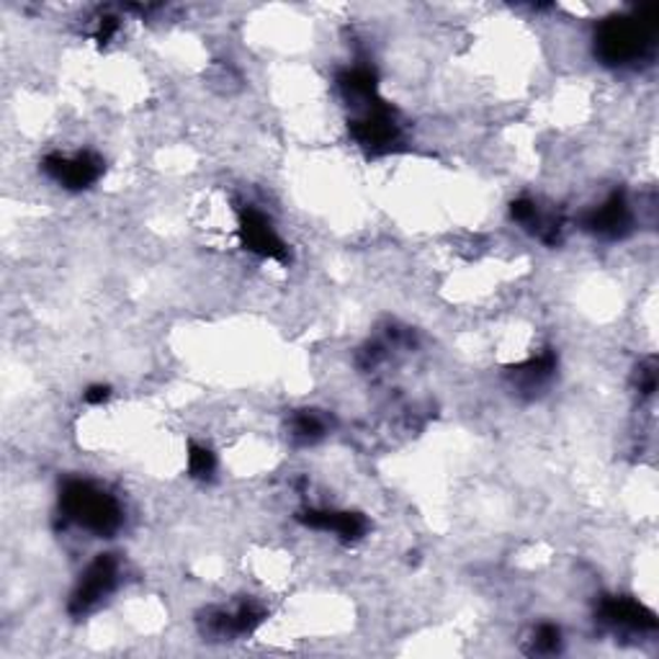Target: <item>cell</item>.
I'll return each mask as SVG.
<instances>
[{"mask_svg":"<svg viewBox=\"0 0 659 659\" xmlns=\"http://www.w3.org/2000/svg\"><path fill=\"white\" fill-rule=\"evenodd\" d=\"M62 510L72 523L96 536H111L121 526V505L91 482H70L62 490Z\"/></svg>","mask_w":659,"mask_h":659,"instance_id":"6da1fadb","label":"cell"},{"mask_svg":"<svg viewBox=\"0 0 659 659\" xmlns=\"http://www.w3.org/2000/svg\"><path fill=\"white\" fill-rule=\"evenodd\" d=\"M647 47L649 32L647 26H644V21L621 19L608 24L603 32H600V55H603L608 62H632L647 52Z\"/></svg>","mask_w":659,"mask_h":659,"instance_id":"7a4b0ae2","label":"cell"},{"mask_svg":"<svg viewBox=\"0 0 659 659\" xmlns=\"http://www.w3.org/2000/svg\"><path fill=\"white\" fill-rule=\"evenodd\" d=\"M116 577H119V564L111 554H101L89 564V569L83 572L81 585L72 592L70 611L75 615H83L96 608L108 592L116 588Z\"/></svg>","mask_w":659,"mask_h":659,"instance_id":"3957f363","label":"cell"},{"mask_svg":"<svg viewBox=\"0 0 659 659\" xmlns=\"http://www.w3.org/2000/svg\"><path fill=\"white\" fill-rule=\"evenodd\" d=\"M47 173L64 188H89L101 176V161L91 152L52 155L47 161Z\"/></svg>","mask_w":659,"mask_h":659,"instance_id":"277c9868","label":"cell"},{"mask_svg":"<svg viewBox=\"0 0 659 659\" xmlns=\"http://www.w3.org/2000/svg\"><path fill=\"white\" fill-rule=\"evenodd\" d=\"M240 235H243L245 245H248L250 250L260 252V256H266V258H284L286 256V248H284V243H281V237L276 235V230L271 227V222H268L260 212H252V209L243 212Z\"/></svg>","mask_w":659,"mask_h":659,"instance_id":"5b68a950","label":"cell"},{"mask_svg":"<svg viewBox=\"0 0 659 659\" xmlns=\"http://www.w3.org/2000/svg\"><path fill=\"white\" fill-rule=\"evenodd\" d=\"M600 615H603L605 624H611L613 628H628V632H649V628L657 626L655 613L632 598L605 600Z\"/></svg>","mask_w":659,"mask_h":659,"instance_id":"8992f818","label":"cell"},{"mask_svg":"<svg viewBox=\"0 0 659 659\" xmlns=\"http://www.w3.org/2000/svg\"><path fill=\"white\" fill-rule=\"evenodd\" d=\"M628 224H632V214H628L624 197H619V193H613L605 204L592 209L588 216V227L603 237H621L628 230Z\"/></svg>","mask_w":659,"mask_h":659,"instance_id":"52a82bcc","label":"cell"},{"mask_svg":"<svg viewBox=\"0 0 659 659\" xmlns=\"http://www.w3.org/2000/svg\"><path fill=\"white\" fill-rule=\"evenodd\" d=\"M562 644V634L560 628L552 626V624H544L536 628L533 634V649L539 651V655H552V651L560 649Z\"/></svg>","mask_w":659,"mask_h":659,"instance_id":"ba28073f","label":"cell"}]
</instances>
